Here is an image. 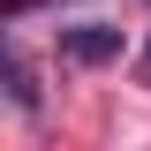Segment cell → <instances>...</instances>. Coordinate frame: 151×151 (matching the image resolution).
<instances>
[{
	"instance_id": "obj_2",
	"label": "cell",
	"mask_w": 151,
	"mask_h": 151,
	"mask_svg": "<svg viewBox=\"0 0 151 151\" xmlns=\"http://www.w3.org/2000/svg\"><path fill=\"white\" fill-rule=\"evenodd\" d=\"M8 98H15L23 113H38V76H30V60H23L15 45H8Z\"/></svg>"
},
{
	"instance_id": "obj_1",
	"label": "cell",
	"mask_w": 151,
	"mask_h": 151,
	"mask_svg": "<svg viewBox=\"0 0 151 151\" xmlns=\"http://www.w3.org/2000/svg\"><path fill=\"white\" fill-rule=\"evenodd\" d=\"M60 53L83 60V68H106V60H121V30L113 23H76V30H60Z\"/></svg>"
},
{
	"instance_id": "obj_3",
	"label": "cell",
	"mask_w": 151,
	"mask_h": 151,
	"mask_svg": "<svg viewBox=\"0 0 151 151\" xmlns=\"http://www.w3.org/2000/svg\"><path fill=\"white\" fill-rule=\"evenodd\" d=\"M144 76H151V45H144Z\"/></svg>"
}]
</instances>
